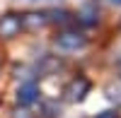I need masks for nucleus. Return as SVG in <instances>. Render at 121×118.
Masks as SVG:
<instances>
[{
  "label": "nucleus",
  "mask_w": 121,
  "mask_h": 118,
  "mask_svg": "<svg viewBox=\"0 0 121 118\" xmlns=\"http://www.w3.org/2000/svg\"><path fill=\"white\" fill-rule=\"evenodd\" d=\"M87 92H90V80L87 77H73L63 87V99L70 101V104H78L87 96Z\"/></svg>",
  "instance_id": "f257e3e1"
},
{
  "label": "nucleus",
  "mask_w": 121,
  "mask_h": 118,
  "mask_svg": "<svg viewBox=\"0 0 121 118\" xmlns=\"http://www.w3.org/2000/svg\"><path fill=\"white\" fill-rule=\"evenodd\" d=\"M87 43V39L82 34L78 31H63L56 36V46L60 48V51H78V48H82Z\"/></svg>",
  "instance_id": "f03ea898"
},
{
  "label": "nucleus",
  "mask_w": 121,
  "mask_h": 118,
  "mask_svg": "<svg viewBox=\"0 0 121 118\" xmlns=\"http://www.w3.org/2000/svg\"><path fill=\"white\" fill-rule=\"evenodd\" d=\"M22 29V17L15 15V12H7L0 17V36L3 39H15Z\"/></svg>",
  "instance_id": "7ed1b4c3"
},
{
  "label": "nucleus",
  "mask_w": 121,
  "mask_h": 118,
  "mask_svg": "<svg viewBox=\"0 0 121 118\" xmlns=\"http://www.w3.org/2000/svg\"><path fill=\"white\" fill-rule=\"evenodd\" d=\"M39 84H34V82H24L22 87L17 89V101L22 104V106H29V104H34L36 99H39Z\"/></svg>",
  "instance_id": "20e7f679"
},
{
  "label": "nucleus",
  "mask_w": 121,
  "mask_h": 118,
  "mask_svg": "<svg viewBox=\"0 0 121 118\" xmlns=\"http://www.w3.org/2000/svg\"><path fill=\"white\" fill-rule=\"evenodd\" d=\"M46 19H48L51 24H60V27H65V24L73 22V15H70L68 10H48V12H46Z\"/></svg>",
  "instance_id": "39448f33"
},
{
  "label": "nucleus",
  "mask_w": 121,
  "mask_h": 118,
  "mask_svg": "<svg viewBox=\"0 0 121 118\" xmlns=\"http://www.w3.org/2000/svg\"><path fill=\"white\" fill-rule=\"evenodd\" d=\"M46 22H48V19L41 12H27L22 17V27H27V29H39V27H44Z\"/></svg>",
  "instance_id": "423d86ee"
},
{
  "label": "nucleus",
  "mask_w": 121,
  "mask_h": 118,
  "mask_svg": "<svg viewBox=\"0 0 121 118\" xmlns=\"http://www.w3.org/2000/svg\"><path fill=\"white\" fill-rule=\"evenodd\" d=\"M78 22L85 24V27H92V24L97 22V7H95V5H85V7L78 12Z\"/></svg>",
  "instance_id": "0eeeda50"
},
{
  "label": "nucleus",
  "mask_w": 121,
  "mask_h": 118,
  "mask_svg": "<svg viewBox=\"0 0 121 118\" xmlns=\"http://www.w3.org/2000/svg\"><path fill=\"white\" fill-rule=\"evenodd\" d=\"M104 92H107V99L112 101V104L121 106V80H116V82H109Z\"/></svg>",
  "instance_id": "6e6552de"
},
{
  "label": "nucleus",
  "mask_w": 121,
  "mask_h": 118,
  "mask_svg": "<svg viewBox=\"0 0 121 118\" xmlns=\"http://www.w3.org/2000/svg\"><path fill=\"white\" fill-rule=\"evenodd\" d=\"M97 118H119L116 111H102V113H97Z\"/></svg>",
  "instance_id": "1a4fd4ad"
},
{
  "label": "nucleus",
  "mask_w": 121,
  "mask_h": 118,
  "mask_svg": "<svg viewBox=\"0 0 121 118\" xmlns=\"http://www.w3.org/2000/svg\"><path fill=\"white\" fill-rule=\"evenodd\" d=\"M27 3H46V0H27Z\"/></svg>",
  "instance_id": "9d476101"
},
{
  "label": "nucleus",
  "mask_w": 121,
  "mask_h": 118,
  "mask_svg": "<svg viewBox=\"0 0 121 118\" xmlns=\"http://www.w3.org/2000/svg\"><path fill=\"white\" fill-rule=\"evenodd\" d=\"M112 3H114V5H121V0H112Z\"/></svg>",
  "instance_id": "9b49d317"
},
{
  "label": "nucleus",
  "mask_w": 121,
  "mask_h": 118,
  "mask_svg": "<svg viewBox=\"0 0 121 118\" xmlns=\"http://www.w3.org/2000/svg\"><path fill=\"white\" fill-rule=\"evenodd\" d=\"M0 65H3V63H0Z\"/></svg>",
  "instance_id": "f8f14e48"
}]
</instances>
